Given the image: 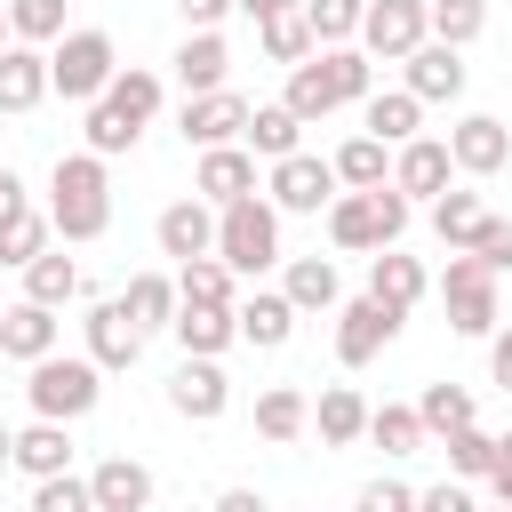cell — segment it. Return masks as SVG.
<instances>
[{
  "label": "cell",
  "mask_w": 512,
  "mask_h": 512,
  "mask_svg": "<svg viewBox=\"0 0 512 512\" xmlns=\"http://www.w3.org/2000/svg\"><path fill=\"white\" fill-rule=\"evenodd\" d=\"M488 376L512 392V328H496V336H488Z\"/></svg>",
  "instance_id": "54"
},
{
  "label": "cell",
  "mask_w": 512,
  "mask_h": 512,
  "mask_svg": "<svg viewBox=\"0 0 512 512\" xmlns=\"http://www.w3.org/2000/svg\"><path fill=\"white\" fill-rule=\"evenodd\" d=\"M216 256H224L240 280L272 272V264H280V208H272L264 192H248V200L216 208Z\"/></svg>",
  "instance_id": "5"
},
{
  "label": "cell",
  "mask_w": 512,
  "mask_h": 512,
  "mask_svg": "<svg viewBox=\"0 0 512 512\" xmlns=\"http://www.w3.org/2000/svg\"><path fill=\"white\" fill-rule=\"evenodd\" d=\"M480 512H512V504H480Z\"/></svg>",
  "instance_id": "60"
},
{
  "label": "cell",
  "mask_w": 512,
  "mask_h": 512,
  "mask_svg": "<svg viewBox=\"0 0 512 512\" xmlns=\"http://www.w3.org/2000/svg\"><path fill=\"white\" fill-rule=\"evenodd\" d=\"M160 96H168V88H160V72H144V64H120L112 88H104V104H112L120 120H136V128L160 120Z\"/></svg>",
  "instance_id": "34"
},
{
  "label": "cell",
  "mask_w": 512,
  "mask_h": 512,
  "mask_svg": "<svg viewBox=\"0 0 512 512\" xmlns=\"http://www.w3.org/2000/svg\"><path fill=\"white\" fill-rule=\"evenodd\" d=\"M352 512H416V488H400V480H368Z\"/></svg>",
  "instance_id": "51"
},
{
  "label": "cell",
  "mask_w": 512,
  "mask_h": 512,
  "mask_svg": "<svg viewBox=\"0 0 512 512\" xmlns=\"http://www.w3.org/2000/svg\"><path fill=\"white\" fill-rule=\"evenodd\" d=\"M432 288H440L456 336H496V320H504V304H496V272H488L472 248H448V272H440Z\"/></svg>",
  "instance_id": "6"
},
{
  "label": "cell",
  "mask_w": 512,
  "mask_h": 512,
  "mask_svg": "<svg viewBox=\"0 0 512 512\" xmlns=\"http://www.w3.org/2000/svg\"><path fill=\"white\" fill-rule=\"evenodd\" d=\"M368 440L384 448V456H416L432 432H424V416L416 408H400V400H384V408H368Z\"/></svg>",
  "instance_id": "40"
},
{
  "label": "cell",
  "mask_w": 512,
  "mask_h": 512,
  "mask_svg": "<svg viewBox=\"0 0 512 512\" xmlns=\"http://www.w3.org/2000/svg\"><path fill=\"white\" fill-rule=\"evenodd\" d=\"M440 448H448V472H456V480H488V464H496V432H480V424L448 432Z\"/></svg>",
  "instance_id": "47"
},
{
  "label": "cell",
  "mask_w": 512,
  "mask_h": 512,
  "mask_svg": "<svg viewBox=\"0 0 512 512\" xmlns=\"http://www.w3.org/2000/svg\"><path fill=\"white\" fill-rule=\"evenodd\" d=\"M208 512H272V504H264V496H256V488H224V496H216V504H208Z\"/></svg>",
  "instance_id": "56"
},
{
  "label": "cell",
  "mask_w": 512,
  "mask_h": 512,
  "mask_svg": "<svg viewBox=\"0 0 512 512\" xmlns=\"http://www.w3.org/2000/svg\"><path fill=\"white\" fill-rule=\"evenodd\" d=\"M256 40H264V56H272V64H304V56L320 48V40H312V24H304V0H296V8H280V16H264V24H256Z\"/></svg>",
  "instance_id": "38"
},
{
  "label": "cell",
  "mask_w": 512,
  "mask_h": 512,
  "mask_svg": "<svg viewBox=\"0 0 512 512\" xmlns=\"http://www.w3.org/2000/svg\"><path fill=\"white\" fill-rule=\"evenodd\" d=\"M192 192H200V200H216V208H232V200L264 192V184H256V152H248V144H216V152H200Z\"/></svg>",
  "instance_id": "18"
},
{
  "label": "cell",
  "mask_w": 512,
  "mask_h": 512,
  "mask_svg": "<svg viewBox=\"0 0 512 512\" xmlns=\"http://www.w3.org/2000/svg\"><path fill=\"white\" fill-rule=\"evenodd\" d=\"M416 512H480V496H472V480H432V488H416Z\"/></svg>",
  "instance_id": "50"
},
{
  "label": "cell",
  "mask_w": 512,
  "mask_h": 512,
  "mask_svg": "<svg viewBox=\"0 0 512 512\" xmlns=\"http://www.w3.org/2000/svg\"><path fill=\"white\" fill-rule=\"evenodd\" d=\"M0 352H8V360H24V368H32V360H48V352H56V312H48V304H32V296H24V304H8V312H0Z\"/></svg>",
  "instance_id": "24"
},
{
  "label": "cell",
  "mask_w": 512,
  "mask_h": 512,
  "mask_svg": "<svg viewBox=\"0 0 512 512\" xmlns=\"http://www.w3.org/2000/svg\"><path fill=\"white\" fill-rule=\"evenodd\" d=\"M176 8H184V24H192V32H216V24L232 16V0H176Z\"/></svg>",
  "instance_id": "52"
},
{
  "label": "cell",
  "mask_w": 512,
  "mask_h": 512,
  "mask_svg": "<svg viewBox=\"0 0 512 512\" xmlns=\"http://www.w3.org/2000/svg\"><path fill=\"white\" fill-rule=\"evenodd\" d=\"M232 8H240L248 24H264V16H280V8H296V0H232Z\"/></svg>",
  "instance_id": "57"
},
{
  "label": "cell",
  "mask_w": 512,
  "mask_h": 512,
  "mask_svg": "<svg viewBox=\"0 0 512 512\" xmlns=\"http://www.w3.org/2000/svg\"><path fill=\"white\" fill-rule=\"evenodd\" d=\"M48 224L56 240H104L112 224V176H104V152H56L48 168Z\"/></svg>",
  "instance_id": "1"
},
{
  "label": "cell",
  "mask_w": 512,
  "mask_h": 512,
  "mask_svg": "<svg viewBox=\"0 0 512 512\" xmlns=\"http://www.w3.org/2000/svg\"><path fill=\"white\" fill-rule=\"evenodd\" d=\"M120 304H128V320L144 328V336H160V328H176V272H136L128 288H120Z\"/></svg>",
  "instance_id": "32"
},
{
  "label": "cell",
  "mask_w": 512,
  "mask_h": 512,
  "mask_svg": "<svg viewBox=\"0 0 512 512\" xmlns=\"http://www.w3.org/2000/svg\"><path fill=\"white\" fill-rule=\"evenodd\" d=\"M480 224H488L480 192H440V200H432V232H440V248H472Z\"/></svg>",
  "instance_id": "39"
},
{
  "label": "cell",
  "mask_w": 512,
  "mask_h": 512,
  "mask_svg": "<svg viewBox=\"0 0 512 512\" xmlns=\"http://www.w3.org/2000/svg\"><path fill=\"white\" fill-rule=\"evenodd\" d=\"M280 104H288V112H296L304 128L336 112V88H328V72H320V48H312L304 64H288V96H280Z\"/></svg>",
  "instance_id": "37"
},
{
  "label": "cell",
  "mask_w": 512,
  "mask_h": 512,
  "mask_svg": "<svg viewBox=\"0 0 512 512\" xmlns=\"http://www.w3.org/2000/svg\"><path fill=\"white\" fill-rule=\"evenodd\" d=\"M408 96H424V104H456L464 96V48H448V40H424L416 56H408V80H400Z\"/></svg>",
  "instance_id": "20"
},
{
  "label": "cell",
  "mask_w": 512,
  "mask_h": 512,
  "mask_svg": "<svg viewBox=\"0 0 512 512\" xmlns=\"http://www.w3.org/2000/svg\"><path fill=\"white\" fill-rule=\"evenodd\" d=\"M24 296H32V304H48V312H64V304L80 296V264H72L64 248H40V256L24 264Z\"/></svg>",
  "instance_id": "35"
},
{
  "label": "cell",
  "mask_w": 512,
  "mask_h": 512,
  "mask_svg": "<svg viewBox=\"0 0 512 512\" xmlns=\"http://www.w3.org/2000/svg\"><path fill=\"white\" fill-rule=\"evenodd\" d=\"M232 320H240V344H256V352H280L288 336H296V304H288V288H256V296H240L232 304Z\"/></svg>",
  "instance_id": "19"
},
{
  "label": "cell",
  "mask_w": 512,
  "mask_h": 512,
  "mask_svg": "<svg viewBox=\"0 0 512 512\" xmlns=\"http://www.w3.org/2000/svg\"><path fill=\"white\" fill-rule=\"evenodd\" d=\"M88 488H96V512H144V504H152V472H144L136 456H104V464L88 472Z\"/></svg>",
  "instance_id": "28"
},
{
  "label": "cell",
  "mask_w": 512,
  "mask_h": 512,
  "mask_svg": "<svg viewBox=\"0 0 512 512\" xmlns=\"http://www.w3.org/2000/svg\"><path fill=\"white\" fill-rule=\"evenodd\" d=\"M16 472H24V480H56V472H72V424L32 416V424L16 432Z\"/></svg>",
  "instance_id": "23"
},
{
  "label": "cell",
  "mask_w": 512,
  "mask_h": 512,
  "mask_svg": "<svg viewBox=\"0 0 512 512\" xmlns=\"http://www.w3.org/2000/svg\"><path fill=\"white\" fill-rule=\"evenodd\" d=\"M48 232H56V224H48V208H16V216H0V264H16V272H24V264L48 248Z\"/></svg>",
  "instance_id": "42"
},
{
  "label": "cell",
  "mask_w": 512,
  "mask_h": 512,
  "mask_svg": "<svg viewBox=\"0 0 512 512\" xmlns=\"http://www.w3.org/2000/svg\"><path fill=\"white\" fill-rule=\"evenodd\" d=\"M80 136H88V152L120 160V152H136V136H144V128H136V120H120V112L96 96V104H88V120H80Z\"/></svg>",
  "instance_id": "45"
},
{
  "label": "cell",
  "mask_w": 512,
  "mask_h": 512,
  "mask_svg": "<svg viewBox=\"0 0 512 512\" xmlns=\"http://www.w3.org/2000/svg\"><path fill=\"white\" fill-rule=\"evenodd\" d=\"M448 176H456L448 136H408V144L392 152V192H408V200H440Z\"/></svg>",
  "instance_id": "13"
},
{
  "label": "cell",
  "mask_w": 512,
  "mask_h": 512,
  "mask_svg": "<svg viewBox=\"0 0 512 512\" xmlns=\"http://www.w3.org/2000/svg\"><path fill=\"white\" fill-rule=\"evenodd\" d=\"M472 256L504 280V272H512V216H488V224H480V240H472Z\"/></svg>",
  "instance_id": "49"
},
{
  "label": "cell",
  "mask_w": 512,
  "mask_h": 512,
  "mask_svg": "<svg viewBox=\"0 0 512 512\" xmlns=\"http://www.w3.org/2000/svg\"><path fill=\"white\" fill-rule=\"evenodd\" d=\"M32 512H96V488H88V472L32 480Z\"/></svg>",
  "instance_id": "48"
},
{
  "label": "cell",
  "mask_w": 512,
  "mask_h": 512,
  "mask_svg": "<svg viewBox=\"0 0 512 512\" xmlns=\"http://www.w3.org/2000/svg\"><path fill=\"white\" fill-rule=\"evenodd\" d=\"M280 288H288L296 312H336V304H344V280H336L328 256H288V264H280Z\"/></svg>",
  "instance_id": "25"
},
{
  "label": "cell",
  "mask_w": 512,
  "mask_h": 512,
  "mask_svg": "<svg viewBox=\"0 0 512 512\" xmlns=\"http://www.w3.org/2000/svg\"><path fill=\"white\" fill-rule=\"evenodd\" d=\"M80 336H88V360H96L104 376H120V368H136V360H144V328L128 320V304H120V296H104V304H88V320H80Z\"/></svg>",
  "instance_id": "11"
},
{
  "label": "cell",
  "mask_w": 512,
  "mask_h": 512,
  "mask_svg": "<svg viewBox=\"0 0 512 512\" xmlns=\"http://www.w3.org/2000/svg\"><path fill=\"white\" fill-rule=\"evenodd\" d=\"M400 320H408V312H392V304H376V296L336 304V360H344V368H368V360L400 336Z\"/></svg>",
  "instance_id": "10"
},
{
  "label": "cell",
  "mask_w": 512,
  "mask_h": 512,
  "mask_svg": "<svg viewBox=\"0 0 512 512\" xmlns=\"http://www.w3.org/2000/svg\"><path fill=\"white\" fill-rule=\"evenodd\" d=\"M168 336L184 352H200V360H224L240 344V320H232V304H176V328Z\"/></svg>",
  "instance_id": "22"
},
{
  "label": "cell",
  "mask_w": 512,
  "mask_h": 512,
  "mask_svg": "<svg viewBox=\"0 0 512 512\" xmlns=\"http://www.w3.org/2000/svg\"><path fill=\"white\" fill-rule=\"evenodd\" d=\"M176 136H184V144H200V152H216V144H240V136H248V96H240V88L184 96V112H176Z\"/></svg>",
  "instance_id": "9"
},
{
  "label": "cell",
  "mask_w": 512,
  "mask_h": 512,
  "mask_svg": "<svg viewBox=\"0 0 512 512\" xmlns=\"http://www.w3.org/2000/svg\"><path fill=\"white\" fill-rule=\"evenodd\" d=\"M480 32H488V0H432V40L472 48Z\"/></svg>",
  "instance_id": "46"
},
{
  "label": "cell",
  "mask_w": 512,
  "mask_h": 512,
  "mask_svg": "<svg viewBox=\"0 0 512 512\" xmlns=\"http://www.w3.org/2000/svg\"><path fill=\"white\" fill-rule=\"evenodd\" d=\"M168 64H176V88H184V96L232 88V48H224V32H184Z\"/></svg>",
  "instance_id": "17"
},
{
  "label": "cell",
  "mask_w": 512,
  "mask_h": 512,
  "mask_svg": "<svg viewBox=\"0 0 512 512\" xmlns=\"http://www.w3.org/2000/svg\"><path fill=\"white\" fill-rule=\"evenodd\" d=\"M8 40H16V32H8V0H0V48H8Z\"/></svg>",
  "instance_id": "59"
},
{
  "label": "cell",
  "mask_w": 512,
  "mask_h": 512,
  "mask_svg": "<svg viewBox=\"0 0 512 512\" xmlns=\"http://www.w3.org/2000/svg\"><path fill=\"white\" fill-rule=\"evenodd\" d=\"M264 168L272 160H288V152H304V120L288 112V104H248V136H240Z\"/></svg>",
  "instance_id": "30"
},
{
  "label": "cell",
  "mask_w": 512,
  "mask_h": 512,
  "mask_svg": "<svg viewBox=\"0 0 512 512\" xmlns=\"http://www.w3.org/2000/svg\"><path fill=\"white\" fill-rule=\"evenodd\" d=\"M360 16H368V0H304V24H312V40H320V48L360 40Z\"/></svg>",
  "instance_id": "44"
},
{
  "label": "cell",
  "mask_w": 512,
  "mask_h": 512,
  "mask_svg": "<svg viewBox=\"0 0 512 512\" xmlns=\"http://www.w3.org/2000/svg\"><path fill=\"white\" fill-rule=\"evenodd\" d=\"M152 240H160V256H176V264H192V256H216V200H168L160 208V224H152Z\"/></svg>",
  "instance_id": "14"
},
{
  "label": "cell",
  "mask_w": 512,
  "mask_h": 512,
  "mask_svg": "<svg viewBox=\"0 0 512 512\" xmlns=\"http://www.w3.org/2000/svg\"><path fill=\"white\" fill-rule=\"evenodd\" d=\"M488 488H496V504H512V432H496V464H488Z\"/></svg>",
  "instance_id": "53"
},
{
  "label": "cell",
  "mask_w": 512,
  "mask_h": 512,
  "mask_svg": "<svg viewBox=\"0 0 512 512\" xmlns=\"http://www.w3.org/2000/svg\"><path fill=\"white\" fill-rule=\"evenodd\" d=\"M0 464H16V432L8 424H0Z\"/></svg>",
  "instance_id": "58"
},
{
  "label": "cell",
  "mask_w": 512,
  "mask_h": 512,
  "mask_svg": "<svg viewBox=\"0 0 512 512\" xmlns=\"http://www.w3.org/2000/svg\"><path fill=\"white\" fill-rule=\"evenodd\" d=\"M176 296L184 304H240V272L224 256H192V264H176Z\"/></svg>",
  "instance_id": "36"
},
{
  "label": "cell",
  "mask_w": 512,
  "mask_h": 512,
  "mask_svg": "<svg viewBox=\"0 0 512 512\" xmlns=\"http://www.w3.org/2000/svg\"><path fill=\"white\" fill-rule=\"evenodd\" d=\"M304 432H312V400H304L296 384H264V392H256V440L288 448V440H304Z\"/></svg>",
  "instance_id": "26"
},
{
  "label": "cell",
  "mask_w": 512,
  "mask_h": 512,
  "mask_svg": "<svg viewBox=\"0 0 512 512\" xmlns=\"http://www.w3.org/2000/svg\"><path fill=\"white\" fill-rule=\"evenodd\" d=\"M312 432H320V448H352V440H368V400H360L352 384H328V392L312 400Z\"/></svg>",
  "instance_id": "27"
},
{
  "label": "cell",
  "mask_w": 512,
  "mask_h": 512,
  "mask_svg": "<svg viewBox=\"0 0 512 512\" xmlns=\"http://www.w3.org/2000/svg\"><path fill=\"white\" fill-rule=\"evenodd\" d=\"M112 72H120V48H112L104 24H72V32L48 48V80H56L64 104H96V96L112 88Z\"/></svg>",
  "instance_id": "4"
},
{
  "label": "cell",
  "mask_w": 512,
  "mask_h": 512,
  "mask_svg": "<svg viewBox=\"0 0 512 512\" xmlns=\"http://www.w3.org/2000/svg\"><path fill=\"white\" fill-rule=\"evenodd\" d=\"M8 32L32 48H56L72 24H64V0H8Z\"/></svg>",
  "instance_id": "43"
},
{
  "label": "cell",
  "mask_w": 512,
  "mask_h": 512,
  "mask_svg": "<svg viewBox=\"0 0 512 512\" xmlns=\"http://www.w3.org/2000/svg\"><path fill=\"white\" fill-rule=\"evenodd\" d=\"M264 200H272L280 216H320V208L336 200V160H320V152H288V160H272Z\"/></svg>",
  "instance_id": "8"
},
{
  "label": "cell",
  "mask_w": 512,
  "mask_h": 512,
  "mask_svg": "<svg viewBox=\"0 0 512 512\" xmlns=\"http://www.w3.org/2000/svg\"><path fill=\"white\" fill-rule=\"evenodd\" d=\"M48 96H56V80H48V48L8 40V48H0V112H40Z\"/></svg>",
  "instance_id": "16"
},
{
  "label": "cell",
  "mask_w": 512,
  "mask_h": 512,
  "mask_svg": "<svg viewBox=\"0 0 512 512\" xmlns=\"http://www.w3.org/2000/svg\"><path fill=\"white\" fill-rule=\"evenodd\" d=\"M360 120H368V136H384V144L400 152L408 136H424V96H408V88H376V96L360 104Z\"/></svg>",
  "instance_id": "29"
},
{
  "label": "cell",
  "mask_w": 512,
  "mask_h": 512,
  "mask_svg": "<svg viewBox=\"0 0 512 512\" xmlns=\"http://www.w3.org/2000/svg\"><path fill=\"white\" fill-rule=\"evenodd\" d=\"M24 400H32V416L80 424V416L104 400V368H96L88 352H48V360L24 368Z\"/></svg>",
  "instance_id": "3"
},
{
  "label": "cell",
  "mask_w": 512,
  "mask_h": 512,
  "mask_svg": "<svg viewBox=\"0 0 512 512\" xmlns=\"http://www.w3.org/2000/svg\"><path fill=\"white\" fill-rule=\"evenodd\" d=\"M336 184H344V192H376V184H392V144L368 136V128L344 136V144H336Z\"/></svg>",
  "instance_id": "31"
},
{
  "label": "cell",
  "mask_w": 512,
  "mask_h": 512,
  "mask_svg": "<svg viewBox=\"0 0 512 512\" xmlns=\"http://www.w3.org/2000/svg\"><path fill=\"white\" fill-rule=\"evenodd\" d=\"M416 416H424L432 440H448V432L472 424V392H464V384H424V392H416Z\"/></svg>",
  "instance_id": "41"
},
{
  "label": "cell",
  "mask_w": 512,
  "mask_h": 512,
  "mask_svg": "<svg viewBox=\"0 0 512 512\" xmlns=\"http://www.w3.org/2000/svg\"><path fill=\"white\" fill-rule=\"evenodd\" d=\"M16 208H32V192H24L16 168H0V216H16Z\"/></svg>",
  "instance_id": "55"
},
{
  "label": "cell",
  "mask_w": 512,
  "mask_h": 512,
  "mask_svg": "<svg viewBox=\"0 0 512 512\" xmlns=\"http://www.w3.org/2000/svg\"><path fill=\"white\" fill-rule=\"evenodd\" d=\"M320 72H328L336 104H368V96H376V56H368L360 40H344V48H320Z\"/></svg>",
  "instance_id": "33"
},
{
  "label": "cell",
  "mask_w": 512,
  "mask_h": 512,
  "mask_svg": "<svg viewBox=\"0 0 512 512\" xmlns=\"http://www.w3.org/2000/svg\"><path fill=\"white\" fill-rule=\"evenodd\" d=\"M424 40H432V0H368L360 48H368L376 64H408Z\"/></svg>",
  "instance_id": "7"
},
{
  "label": "cell",
  "mask_w": 512,
  "mask_h": 512,
  "mask_svg": "<svg viewBox=\"0 0 512 512\" xmlns=\"http://www.w3.org/2000/svg\"><path fill=\"white\" fill-rule=\"evenodd\" d=\"M168 408H176L184 424H216V416L232 408V384H224V368H216V360H200V352H184V368L168 376Z\"/></svg>",
  "instance_id": "15"
},
{
  "label": "cell",
  "mask_w": 512,
  "mask_h": 512,
  "mask_svg": "<svg viewBox=\"0 0 512 512\" xmlns=\"http://www.w3.org/2000/svg\"><path fill=\"white\" fill-rule=\"evenodd\" d=\"M368 296L392 304V312H416V304L432 296V272H424L416 256H400V248H376V256H368Z\"/></svg>",
  "instance_id": "21"
},
{
  "label": "cell",
  "mask_w": 512,
  "mask_h": 512,
  "mask_svg": "<svg viewBox=\"0 0 512 512\" xmlns=\"http://www.w3.org/2000/svg\"><path fill=\"white\" fill-rule=\"evenodd\" d=\"M448 152H456V176H504L512 168V128L496 112H464L448 128Z\"/></svg>",
  "instance_id": "12"
},
{
  "label": "cell",
  "mask_w": 512,
  "mask_h": 512,
  "mask_svg": "<svg viewBox=\"0 0 512 512\" xmlns=\"http://www.w3.org/2000/svg\"><path fill=\"white\" fill-rule=\"evenodd\" d=\"M408 232V192L376 184V192H336L328 200V240L344 256H376V248H400Z\"/></svg>",
  "instance_id": "2"
}]
</instances>
